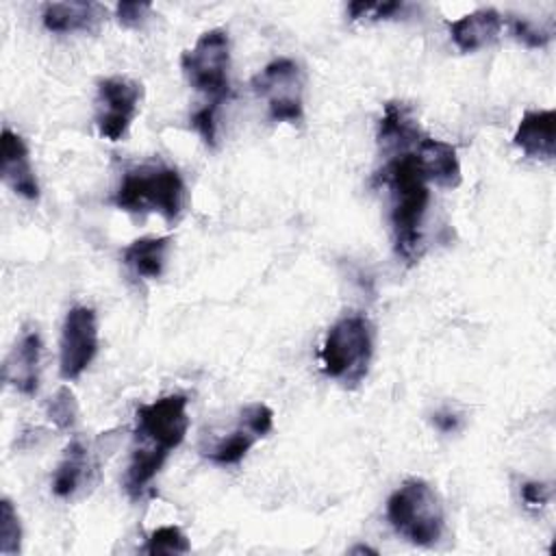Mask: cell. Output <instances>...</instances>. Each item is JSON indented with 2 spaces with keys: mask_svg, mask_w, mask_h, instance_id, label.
<instances>
[{
  "mask_svg": "<svg viewBox=\"0 0 556 556\" xmlns=\"http://www.w3.org/2000/svg\"><path fill=\"white\" fill-rule=\"evenodd\" d=\"M432 421L441 432H454V430H458V424H460L458 415H454V413H434Z\"/></svg>",
  "mask_w": 556,
  "mask_h": 556,
  "instance_id": "obj_28",
  "label": "cell"
},
{
  "mask_svg": "<svg viewBox=\"0 0 556 556\" xmlns=\"http://www.w3.org/2000/svg\"><path fill=\"white\" fill-rule=\"evenodd\" d=\"M113 204L128 213L154 211L165 222H176L185 204V182L174 167L143 165L128 169L113 195Z\"/></svg>",
  "mask_w": 556,
  "mask_h": 556,
  "instance_id": "obj_3",
  "label": "cell"
},
{
  "mask_svg": "<svg viewBox=\"0 0 556 556\" xmlns=\"http://www.w3.org/2000/svg\"><path fill=\"white\" fill-rule=\"evenodd\" d=\"M191 543L187 534L178 526H161L156 528L143 543L141 552L156 556V554H187Z\"/></svg>",
  "mask_w": 556,
  "mask_h": 556,
  "instance_id": "obj_20",
  "label": "cell"
},
{
  "mask_svg": "<svg viewBox=\"0 0 556 556\" xmlns=\"http://www.w3.org/2000/svg\"><path fill=\"white\" fill-rule=\"evenodd\" d=\"M424 137L417 119L410 115L408 106L402 102H387L384 113L378 124V143L384 154H402L413 152Z\"/></svg>",
  "mask_w": 556,
  "mask_h": 556,
  "instance_id": "obj_14",
  "label": "cell"
},
{
  "mask_svg": "<svg viewBox=\"0 0 556 556\" xmlns=\"http://www.w3.org/2000/svg\"><path fill=\"white\" fill-rule=\"evenodd\" d=\"M387 519L400 536L419 547L437 545L445 528V513L437 491L419 478L402 482L391 493Z\"/></svg>",
  "mask_w": 556,
  "mask_h": 556,
  "instance_id": "obj_2",
  "label": "cell"
},
{
  "mask_svg": "<svg viewBox=\"0 0 556 556\" xmlns=\"http://www.w3.org/2000/svg\"><path fill=\"white\" fill-rule=\"evenodd\" d=\"M180 67L187 83L211 98V102H222L230 93V39L224 28L204 30L193 48L185 50L180 56Z\"/></svg>",
  "mask_w": 556,
  "mask_h": 556,
  "instance_id": "obj_6",
  "label": "cell"
},
{
  "mask_svg": "<svg viewBox=\"0 0 556 556\" xmlns=\"http://www.w3.org/2000/svg\"><path fill=\"white\" fill-rule=\"evenodd\" d=\"M41 337L37 330H26L11 348L4 361V382L22 395H33L39 384Z\"/></svg>",
  "mask_w": 556,
  "mask_h": 556,
  "instance_id": "obj_12",
  "label": "cell"
},
{
  "mask_svg": "<svg viewBox=\"0 0 556 556\" xmlns=\"http://www.w3.org/2000/svg\"><path fill=\"white\" fill-rule=\"evenodd\" d=\"M22 547V526L17 510L13 508L11 500L0 502V554H17Z\"/></svg>",
  "mask_w": 556,
  "mask_h": 556,
  "instance_id": "obj_21",
  "label": "cell"
},
{
  "mask_svg": "<svg viewBox=\"0 0 556 556\" xmlns=\"http://www.w3.org/2000/svg\"><path fill=\"white\" fill-rule=\"evenodd\" d=\"M252 89L267 102L274 122L295 124L304 117V72L293 59L267 63L252 78Z\"/></svg>",
  "mask_w": 556,
  "mask_h": 556,
  "instance_id": "obj_7",
  "label": "cell"
},
{
  "mask_svg": "<svg viewBox=\"0 0 556 556\" xmlns=\"http://www.w3.org/2000/svg\"><path fill=\"white\" fill-rule=\"evenodd\" d=\"M502 15L495 9H476L450 24L452 41L460 52H476L497 39Z\"/></svg>",
  "mask_w": 556,
  "mask_h": 556,
  "instance_id": "obj_15",
  "label": "cell"
},
{
  "mask_svg": "<svg viewBox=\"0 0 556 556\" xmlns=\"http://www.w3.org/2000/svg\"><path fill=\"white\" fill-rule=\"evenodd\" d=\"M319 356L328 378L356 387L367 376L374 356L371 321L358 313L343 315L330 326Z\"/></svg>",
  "mask_w": 556,
  "mask_h": 556,
  "instance_id": "obj_4",
  "label": "cell"
},
{
  "mask_svg": "<svg viewBox=\"0 0 556 556\" xmlns=\"http://www.w3.org/2000/svg\"><path fill=\"white\" fill-rule=\"evenodd\" d=\"M380 180L389 187V217L395 252L406 263H415L421 256V226L430 204L428 182L417 165L415 154L402 152L389 156V161L380 169Z\"/></svg>",
  "mask_w": 556,
  "mask_h": 556,
  "instance_id": "obj_1",
  "label": "cell"
},
{
  "mask_svg": "<svg viewBox=\"0 0 556 556\" xmlns=\"http://www.w3.org/2000/svg\"><path fill=\"white\" fill-rule=\"evenodd\" d=\"M106 9L98 2H48L43 4L41 20L52 33L96 30Z\"/></svg>",
  "mask_w": 556,
  "mask_h": 556,
  "instance_id": "obj_16",
  "label": "cell"
},
{
  "mask_svg": "<svg viewBox=\"0 0 556 556\" xmlns=\"http://www.w3.org/2000/svg\"><path fill=\"white\" fill-rule=\"evenodd\" d=\"M85 469H87V447L74 439L65 447V454L56 465V471L52 478V493L56 497H72L85 478Z\"/></svg>",
  "mask_w": 556,
  "mask_h": 556,
  "instance_id": "obj_18",
  "label": "cell"
},
{
  "mask_svg": "<svg viewBox=\"0 0 556 556\" xmlns=\"http://www.w3.org/2000/svg\"><path fill=\"white\" fill-rule=\"evenodd\" d=\"M150 9H152L150 2H137V0L132 2V0H126V2H119V4L115 7V15H117V20H119L122 26L135 28V26H139V24L148 17Z\"/></svg>",
  "mask_w": 556,
  "mask_h": 556,
  "instance_id": "obj_26",
  "label": "cell"
},
{
  "mask_svg": "<svg viewBox=\"0 0 556 556\" xmlns=\"http://www.w3.org/2000/svg\"><path fill=\"white\" fill-rule=\"evenodd\" d=\"M404 9V2H350V20H389Z\"/></svg>",
  "mask_w": 556,
  "mask_h": 556,
  "instance_id": "obj_23",
  "label": "cell"
},
{
  "mask_svg": "<svg viewBox=\"0 0 556 556\" xmlns=\"http://www.w3.org/2000/svg\"><path fill=\"white\" fill-rule=\"evenodd\" d=\"M137 452H146L167 460L189 430L187 397L180 393L163 395L150 404H141L135 413Z\"/></svg>",
  "mask_w": 556,
  "mask_h": 556,
  "instance_id": "obj_5",
  "label": "cell"
},
{
  "mask_svg": "<svg viewBox=\"0 0 556 556\" xmlns=\"http://www.w3.org/2000/svg\"><path fill=\"white\" fill-rule=\"evenodd\" d=\"M513 143L528 159L552 161L556 154V111H526L517 124Z\"/></svg>",
  "mask_w": 556,
  "mask_h": 556,
  "instance_id": "obj_13",
  "label": "cell"
},
{
  "mask_svg": "<svg viewBox=\"0 0 556 556\" xmlns=\"http://www.w3.org/2000/svg\"><path fill=\"white\" fill-rule=\"evenodd\" d=\"M219 102H208L206 106L198 109L191 115V126L200 132V137L204 139L206 146H215V137H217V122H215V111H217Z\"/></svg>",
  "mask_w": 556,
  "mask_h": 556,
  "instance_id": "obj_25",
  "label": "cell"
},
{
  "mask_svg": "<svg viewBox=\"0 0 556 556\" xmlns=\"http://www.w3.org/2000/svg\"><path fill=\"white\" fill-rule=\"evenodd\" d=\"M59 371L65 380H76L91 365L98 352V321L89 306H72L63 319L59 343Z\"/></svg>",
  "mask_w": 556,
  "mask_h": 556,
  "instance_id": "obj_9",
  "label": "cell"
},
{
  "mask_svg": "<svg viewBox=\"0 0 556 556\" xmlns=\"http://www.w3.org/2000/svg\"><path fill=\"white\" fill-rule=\"evenodd\" d=\"M352 554H378L374 547H367V545H356V547H352Z\"/></svg>",
  "mask_w": 556,
  "mask_h": 556,
  "instance_id": "obj_29",
  "label": "cell"
},
{
  "mask_svg": "<svg viewBox=\"0 0 556 556\" xmlns=\"http://www.w3.org/2000/svg\"><path fill=\"white\" fill-rule=\"evenodd\" d=\"M169 243H172L169 237L135 239L124 248L122 261L139 278H159L165 267Z\"/></svg>",
  "mask_w": 556,
  "mask_h": 556,
  "instance_id": "obj_17",
  "label": "cell"
},
{
  "mask_svg": "<svg viewBox=\"0 0 556 556\" xmlns=\"http://www.w3.org/2000/svg\"><path fill=\"white\" fill-rule=\"evenodd\" d=\"M258 439L261 437L239 417L237 428L230 434H226L224 439H219L217 443H213L211 447H206L204 456L208 460H213L215 465H237L245 458V454Z\"/></svg>",
  "mask_w": 556,
  "mask_h": 556,
  "instance_id": "obj_19",
  "label": "cell"
},
{
  "mask_svg": "<svg viewBox=\"0 0 556 556\" xmlns=\"http://www.w3.org/2000/svg\"><path fill=\"white\" fill-rule=\"evenodd\" d=\"M76 413H78V404L74 393L67 387H61L56 395L48 402V417L56 428H63V430L72 428Z\"/></svg>",
  "mask_w": 556,
  "mask_h": 556,
  "instance_id": "obj_22",
  "label": "cell"
},
{
  "mask_svg": "<svg viewBox=\"0 0 556 556\" xmlns=\"http://www.w3.org/2000/svg\"><path fill=\"white\" fill-rule=\"evenodd\" d=\"M143 87L126 76H111L100 80L96 98V126L100 137L122 141L139 111Z\"/></svg>",
  "mask_w": 556,
  "mask_h": 556,
  "instance_id": "obj_8",
  "label": "cell"
},
{
  "mask_svg": "<svg viewBox=\"0 0 556 556\" xmlns=\"http://www.w3.org/2000/svg\"><path fill=\"white\" fill-rule=\"evenodd\" d=\"M0 176L17 195L26 200L39 198V182L30 165L28 148L24 139L7 126L2 128L0 139Z\"/></svg>",
  "mask_w": 556,
  "mask_h": 556,
  "instance_id": "obj_10",
  "label": "cell"
},
{
  "mask_svg": "<svg viewBox=\"0 0 556 556\" xmlns=\"http://www.w3.org/2000/svg\"><path fill=\"white\" fill-rule=\"evenodd\" d=\"M417 165L426 178V182H434L443 189H454L460 185V161L456 148L443 139H434L424 135L413 150Z\"/></svg>",
  "mask_w": 556,
  "mask_h": 556,
  "instance_id": "obj_11",
  "label": "cell"
},
{
  "mask_svg": "<svg viewBox=\"0 0 556 556\" xmlns=\"http://www.w3.org/2000/svg\"><path fill=\"white\" fill-rule=\"evenodd\" d=\"M510 30L528 48H543L552 37V30H545V28L532 24L526 17H513L510 20Z\"/></svg>",
  "mask_w": 556,
  "mask_h": 556,
  "instance_id": "obj_24",
  "label": "cell"
},
{
  "mask_svg": "<svg viewBox=\"0 0 556 556\" xmlns=\"http://www.w3.org/2000/svg\"><path fill=\"white\" fill-rule=\"evenodd\" d=\"M552 497V489L549 484L545 482H523L521 484V500L528 504V506H545Z\"/></svg>",
  "mask_w": 556,
  "mask_h": 556,
  "instance_id": "obj_27",
  "label": "cell"
}]
</instances>
